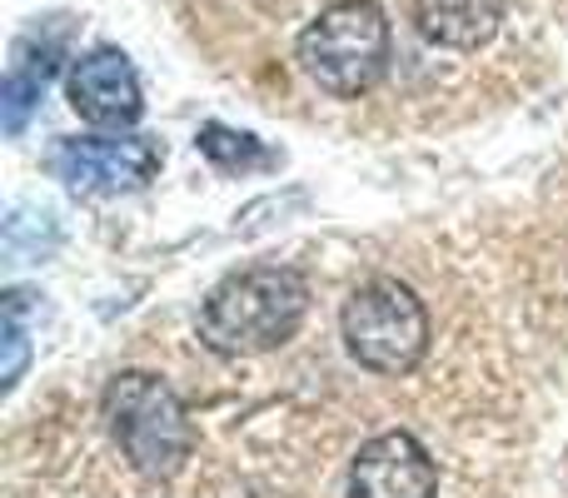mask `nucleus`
Wrapping results in <instances>:
<instances>
[{"mask_svg": "<svg viewBox=\"0 0 568 498\" xmlns=\"http://www.w3.org/2000/svg\"><path fill=\"white\" fill-rule=\"evenodd\" d=\"M389 16L379 0H334L294 40L304 80L334 100H359L389 70Z\"/></svg>", "mask_w": 568, "mask_h": 498, "instance_id": "3", "label": "nucleus"}, {"mask_svg": "<svg viewBox=\"0 0 568 498\" xmlns=\"http://www.w3.org/2000/svg\"><path fill=\"white\" fill-rule=\"evenodd\" d=\"M310 314V280L290 264L235 270L200 304V344L220 359H255L300 334Z\"/></svg>", "mask_w": 568, "mask_h": 498, "instance_id": "1", "label": "nucleus"}, {"mask_svg": "<svg viewBox=\"0 0 568 498\" xmlns=\"http://www.w3.org/2000/svg\"><path fill=\"white\" fill-rule=\"evenodd\" d=\"M55 175L65 180L75 195H130L145 190L165 165V150L150 135H130V130H110V135H75L60 140L50 155Z\"/></svg>", "mask_w": 568, "mask_h": 498, "instance_id": "5", "label": "nucleus"}, {"mask_svg": "<svg viewBox=\"0 0 568 498\" xmlns=\"http://www.w3.org/2000/svg\"><path fill=\"white\" fill-rule=\"evenodd\" d=\"M200 150H205L220 170H250V165H270V160H275L270 150L255 145V135H235V130H225V125L200 130Z\"/></svg>", "mask_w": 568, "mask_h": 498, "instance_id": "11", "label": "nucleus"}, {"mask_svg": "<svg viewBox=\"0 0 568 498\" xmlns=\"http://www.w3.org/2000/svg\"><path fill=\"white\" fill-rule=\"evenodd\" d=\"M70 45V20L65 16H50L40 26H30L26 35L16 40L10 50V65H6V90H0V115H6V135H20L36 110V100L45 95V85L55 80L60 60H65Z\"/></svg>", "mask_w": 568, "mask_h": 498, "instance_id": "8", "label": "nucleus"}, {"mask_svg": "<svg viewBox=\"0 0 568 498\" xmlns=\"http://www.w3.org/2000/svg\"><path fill=\"white\" fill-rule=\"evenodd\" d=\"M344 349L369 374H409L429 354V309L404 280H364L339 309Z\"/></svg>", "mask_w": 568, "mask_h": 498, "instance_id": "4", "label": "nucleus"}, {"mask_svg": "<svg viewBox=\"0 0 568 498\" xmlns=\"http://www.w3.org/2000/svg\"><path fill=\"white\" fill-rule=\"evenodd\" d=\"M100 414H105V429L115 439V449L125 454V464L140 479H155V484L175 479L185 469V459L195 454L190 409L160 374H145V369L115 374L105 384V394H100Z\"/></svg>", "mask_w": 568, "mask_h": 498, "instance_id": "2", "label": "nucleus"}, {"mask_svg": "<svg viewBox=\"0 0 568 498\" xmlns=\"http://www.w3.org/2000/svg\"><path fill=\"white\" fill-rule=\"evenodd\" d=\"M509 0H414V26L429 45L479 50L499 35Z\"/></svg>", "mask_w": 568, "mask_h": 498, "instance_id": "9", "label": "nucleus"}, {"mask_svg": "<svg viewBox=\"0 0 568 498\" xmlns=\"http://www.w3.org/2000/svg\"><path fill=\"white\" fill-rule=\"evenodd\" d=\"M344 498H439V469L414 434H374L349 464Z\"/></svg>", "mask_w": 568, "mask_h": 498, "instance_id": "7", "label": "nucleus"}, {"mask_svg": "<svg viewBox=\"0 0 568 498\" xmlns=\"http://www.w3.org/2000/svg\"><path fill=\"white\" fill-rule=\"evenodd\" d=\"M26 359H30V294L26 289H10L6 294V389H16L20 374H26Z\"/></svg>", "mask_w": 568, "mask_h": 498, "instance_id": "10", "label": "nucleus"}, {"mask_svg": "<svg viewBox=\"0 0 568 498\" xmlns=\"http://www.w3.org/2000/svg\"><path fill=\"white\" fill-rule=\"evenodd\" d=\"M65 95H70V110L95 130H130V125H140V115H145L140 75H135L125 50H115V45L85 50V55L70 65Z\"/></svg>", "mask_w": 568, "mask_h": 498, "instance_id": "6", "label": "nucleus"}]
</instances>
